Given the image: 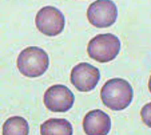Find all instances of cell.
<instances>
[{"mask_svg":"<svg viewBox=\"0 0 151 135\" xmlns=\"http://www.w3.org/2000/svg\"><path fill=\"white\" fill-rule=\"evenodd\" d=\"M148 88H149V90L151 93V76H150V78L149 82H148Z\"/></svg>","mask_w":151,"mask_h":135,"instance_id":"cell-12","label":"cell"},{"mask_svg":"<svg viewBox=\"0 0 151 135\" xmlns=\"http://www.w3.org/2000/svg\"><path fill=\"white\" fill-rule=\"evenodd\" d=\"M134 91L127 81L114 78L107 81L101 91L102 102L112 110H123L127 108L133 100Z\"/></svg>","mask_w":151,"mask_h":135,"instance_id":"cell-1","label":"cell"},{"mask_svg":"<svg viewBox=\"0 0 151 135\" xmlns=\"http://www.w3.org/2000/svg\"><path fill=\"white\" fill-rule=\"evenodd\" d=\"M101 78L98 68L89 63L81 62L71 70V82L78 91L88 92L95 88Z\"/></svg>","mask_w":151,"mask_h":135,"instance_id":"cell-7","label":"cell"},{"mask_svg":"<svg viewBox=\"0 0 151 135\" xmlns=\"http://www.w3.org/2000/svg\"><path fill=\"white\" fill-rule=\"evenodd\" d=\"M121 50V41L114 34L97 35L89 42L87 51L91 58L100 63L113 61Z\"/></svg>","mask_w":151,"mask_h":135,"instance_id":"cell-3","label":"cell"},{"mask_svg":"<svg viewBox=\"0 0 151 135\" xmlns=\"http://www.w3.org/2000/svg\"><path fill=\"white\" fill-rule=\"evenodd\" d=\"M83 128L88 135H106L111 131V118L100 109L91 110L84 116Z\"/></svg>","mask_w":151,"mask_h":135,"instance_id":"cell-8","label":"cell"},{"mask_svg":"<svg viewBox=\"0 0 151 135\" xmlns=\"http://www.w3.org/2000/svg\"><path fill=\"white\" fill-rule=\"evenodd\" d=\"M140 116L144 124L151 128V102L148 103L142 108Z\"/></svg>","mask_w":151,"mask_h":135,"instance_id":"cell-11","label":"cell"},{"mask_svg":"<svg viewBox=\"0 0 151 135\" xmlns=\"http://www.w3.org/2000/svg\"><path fill=\"white\" fill-rule=\"evenodd\" d=\"M118 11L111 0H96L87 10V18L93 26L99 29L114 25L117 19Z\"/></svg>","mask_w":151,"mask_h":135,"instance_id":"cell-5","label":"cell"},{"mask_svg":"<svg viewBox=\"0 0 151 135\" xmlns=\"http://www.w3.org/2000/svg\"><path fill=\"white\" fill-rule=\"evenodd\" d=\"M75 100L74 94L63 84L51 86L43 97L45 107L52 112H66L72 108Z\"/></svg>","mask_w":151,"mask_h":135,"instance_id":"cell-6","label":"cell"},{"mask_svg":"<svg viewBox=\"0 0 151 135\" xmlns=\"http://www.w3.org/2000/svg\"><path fill=\"white\" fill-rule=\"evenodd\" d=\"M40 133L42 135L73 134L72 125L65 118H50L41 124Z\"/></svg>","mask_w":151,"mask_h":135,"instance_id":"cell-9","label":"cell"},{"mask_svg":"<svg viewBox=\"0 0 151 135\" xmlns=\"http://www.w3.org/2000/svg\"><path fill=\"white\" fill-rule=\"evenodd\" d=\"M37 29L47 36L54 37L63 32L65 25L64 14L54 6L42 8L35 17Z\"/></svg>","mask_w":151,"mask_h":135,"instance_id":"cell-4","label":"cell"},{"mask_svg":"<svg viewBox=\"0 0 151 135\" xmlns=\"http://www.w3.org/2000/svg\"><path fill=\"white\" fill-rule=\"evenodd\" d=\"M49 65V58L45 50L37 46H29L20 52L17 67L24 76L37 78L45 74Z\"/></svg>","mask_w":151,"mask_h":135,"instance_id":"cell-2","label":"cell"},{"mask_svg":"<svg viewBox=\"0 0 151 135\" xmlns=\"http://www.w3.org/2000/svg\"><path fill=\"white\" fill-rule=\"evenodd\" d=\"M29 133V124L22 117L14 116L8 118L3 124L4 135H27Z\"/></svg>","mask_w":151,"mask_h":135,"instance_id":"cell-10","label":"cell"}]
</instances>
